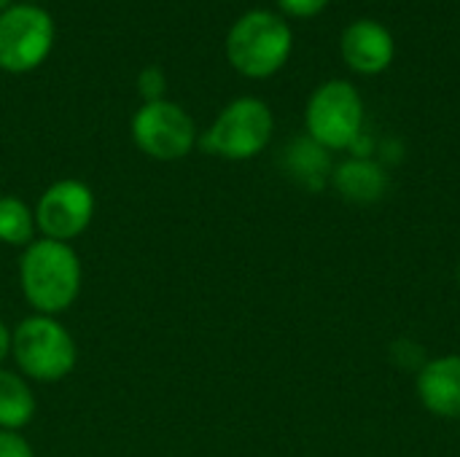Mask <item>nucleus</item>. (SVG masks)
Returning <instances> with one entry per match:
<instances>
[{
    "mask_svg": "<svg viewBox=\"0 0 460 457\" xmlns=\"http://www.w3.org/2000/svg\"><path fill=\"white\" fill-rule=\"evenodd\" d=\"M81 261L70 242L35 240L19 259V286L27 304L38 315H59L73 307L81 294Z\"/></svg>",
    "mask_w": 460,
    "mask_h": 457,
    "instance_id": "nucleus-1",
    "label": "nucleus"
},
{
    "mask_svg": "<svg viewBox=\"0 0 460 457\" xmlns=\"http://www.w3.org/2000/svg\"><path fill=\"white\" fill-rule=\"evenodd\" d=\"M291 27L280 13L253 8L243 13L226 35V59L245 78H270L291 57Z\"/></svg>",
    "mask_w": 460,
    "mask_h": 457,
    "instance_id": "nucleus-2",
    "label": "nucleus"
},
{
    "mask_svg": "<svg viewBox=\"0 0 460 457\" xmlns=\"http://www.w3.org/2000/svg\"><path fill=\"white\" fill-rule=\"evenodd\" d=\"M11 356L24 377L57 382L75 369L78 350L73 334L51 315H30L11 331Z\"/></svg>",
    "mask_w": 460,
    "mask_h": 457,
    "instance_id": "nucleus-3",
    "label": "nucleus"
},
{
    "mask_svg": "<svg viewBox=\"0 0 460 457\" xmlns=\"http://www.w3.org/2000/svg\"><path fill=\"white\" fill-rule=\"evenodd\" d=\"M275 119L264 100L237 97L232 100L202 135V148L229 162H245L261 154L272 137Z\"/></svg>",
    "mask_w": 460,
    "mask_h": 457,
    "instance_id": "nucleus-4",
    "label": "nucleus"
},
{
    "mask_svg": "<svg viewBox=\"0 0 460 457\" xmlns=\"http://www.w3.org/2000/svg\"><path fill=\"white\" fill-rule=\"evenodd\" d=\"M54 19L35 3H11L0 13V70L30 73L46 62L54 46Z\"/></svg>",
    "mask_w": 460,
    "mask_h": 457,
    "instance_id": "nucleus-5",
    "label": "nucleus"
},
{
    "mask_svg": "<svg viewBox=\"0 0 460 457\" xmlns=\"http://www.w3.org/2000/svg\"><path fill=\"white\" fill-rule=\"evenodd\" d=\"M307 135L323 148H348L358 140L364 124V102L353 83L326 81L313 92L305 110Z\"/></svg>",
    "mask_w": 460,
    "mask_h": 457,
    "instance_id": "nucleus-6",
    "label": "nucleus"
},
{
    "mask_svg": "<svg viewBox=\"0 0 460 457\" xmlns=\"http://www.w3.org/2000/svg\"><path fill=\"white\" fill-rule=\"evenodd\" d=\"M135 145L156 162H178L197 143V124L186 108L170 100L143 102L132 116Z\"/></svg>",
    "mask_w": 460,
    "mask_h": 457,
    "instance_id": "nucleus-7",
    "label": "nucleus"
},
{
    "mask_svg": "<svg viewBox=\"0 0 460 457\" xmlns=\"http://www.w3.org/2000/svg\"><path fill=\"white\" fill-rule=\"evenodd\" d=\"M32 215H35V229L40 232V237L70 242L78 234H84L86 226L92 224L94 194L84 180L62 178L40 194Z\"/></svg>",
    "mask_w": 460,
    "mask_h": 457,
    "instance_id": "nucleus-8",
    "label": "nucleus"
},
{
    "mask_svg": "<svg viewBox=\"0 0 460 457\" xmlns=\"http://www.w3.org/2000/svg\"><path fill=\"white\" fill-rule=\"evenodd\" d=\"M342 57L350 70L361 75H377L394 62V35L375 19H358L345 27L340 40Z\"/></svg>",
    "mask_w": 460,
    "mask_h": 457,
    "instance_id": "nucleus-9",
    "label": "nucleus"
},
{
    "mask_svg": "<svg viewBox=\"0 0 460 457\" xmlns=\"http://www.w3.org/2000/svg\"><path fill=\"white\" fill-rule=\"evenodd\" d=\"M418 396L429 412L460 420V356L426 361L418 372Z\"/></svg>",
    "mask_w": 460,
    "mask_h": 457,
    "instance_id": "nucleus-10",
    "label": "nucleus"
},
{
    "mask_svg": "<svg viewBox=\"0 0 460 457\" xmlns=\"http://www.w3.org/2000/svg\"><path fill=\"white\" fill-rule=\"evenodd\" d=\"M334 189L356 205H372L388 191V172L372 159H348L334 170Z\"/></svg>",
    "mask_w": 460,
    "mask_h": 457,
    "instance_id": "nucleus-11",
    "label": "nucleus"
},
{
    "mask_svg": "<svg viewBox=\"0 0 460 457\" xmlns=\"http://www.w3.org/2000/svg\"><path fill=\"white\" fill-rule=\"evenodd\" d=\"M38 401L22 374L0 369V431H22L35 417Z\"/></svg>",
    "mask_w": 460,
    "mask_h": 457,
    "instance_id": "nucleus-12",
    "label": "nucleus"
},
{
    "mask_svg": "<svg viewBox=\"0 0 460 457\" xmlns=\"http://www.w3.org/2000/svg\"><path fill=\"white\" fill-rule=\"evenodd\" d=\"M35 215L13 194L0 197V242L11 248H27L35 242Z\"/></svg>",
    "mask_w": 460,
    "mask_h": 457,
    "instance_id": "nucleus-13",
    "label": "nucleus"
},
{
    "mask_svg": "<svg viewBox=\"0 0 460 457\" xmlns=\"http://www.w3.org/2000/svg\"><path fill=\"white\" fill-rule=\"evenodd\" d=\"M288 170L294 172V178H299L310 189H321V183L326 180V172H329L326 148L318 145L313 137L296 140L288 148Z\"/></svg>",
    "mask_w": 460,
    "mask_h": 457,
    "instance_id": "nucleus-14",
    "label": "nucleus"
},
{
    "mask_svg": "<svg viewBox=\"0 0 460 457\" xmlns=\"http://www.w3.org/2000/svg\"><path fill=\"white\" fill-rule=\"evenodd\" d=\"M137 92L143 97V102H156V100H164V92H167V75L162 67L156 65H148L137 73Z\"/></svg>",
    "mask_w": 460,
    "mask_h": 457,
    "instance_id": "nucleus-15",
    "label": "nucleus"
},
{
    "mask_svg": "<svg viewBox=\"0 0 460 457\" xmlns=\"http://www.w3.org/2000/svg\"><path fill=\"white\" fill-rule=\"evenodd\" d=\"M391 361L399 364L402 369H423L426 361H423V347L410 342V339H399L391 345Z\"/></svg>",
    "mask_w": 460,
    "mask_h": 457,
    "instance_id": "nucleus-16",
    "label": "nucleus"
},
{
    "mask_svg": "<svg viewBox=\"0 0 460 457\" xmlns=\"http://www.w3.org/2000/svg\"><path fill=\"white\" fill-rule=\"evenodd\" d=\"M0 457H35V453L19 431H0Z\"/></svg>",
    "mask_w": 460,
    "mask_h": 457,
    "instance_id": "nucleus-17",
    "label": "nucleus"
},
{
    "mask_svg": "<svg viewBox=\"0 0 460 457\" xmlns=\"http://www.w3.org/2000/svg\"><path fill=\"white\" fill-rule=\"evenodd\" d=\"M280 11L288 13V16H296V19H310V16H318L329 0H278Z\"/></svg>",
    "mask_w": 460,
    "mask_h": 457,
    "instance_id": "nucleus-18",
    "label": "nucleus"
},
{
    "mask_svg": "<svg viewBox=\"0 0 460 457\" xmlns=\"http://www.w3.org/2000/svg\"><path fill=\"white\" fill-rule=\"evenodd\" d=\"M5 356H11V331H8V326L0 321V364L5 361Z\"/></svg>",
    "mask_w": 460,
    "mask_h": 457,
    "instance_id": "nucleus-19",
    "label": "nucleus"
},
{
    "mask_svg": "<svg viewBox=\"0 0 460 457\" xmlns=\"http://www.w3.org/2000/svg\"><path fill=\"white\" fill-rule=\"evenodd\" d=\"M11 3H13V0H0V13H3V11H5V8L11 5Z\"/></svg>",
    "mask_w": 460,
    "mask_h": 457,
    "instance_id": "nucleus-20",
    "label": "nucleus"
},
{
    "mask_svg": "<svg viewBox=\"0 0 460 457\" xmlns=\"http://www.w3.org/2000/svg\"><path fill=\"white\" fill-rule=\"evenodd\" d=\"M458 286H460V267H458Z\"/></svg>",
    "mask_w": 460,
    "mask_h": 457,
    "instance_id": "nucleus-21",
    "label": "nucleus"
}]
</instances>
